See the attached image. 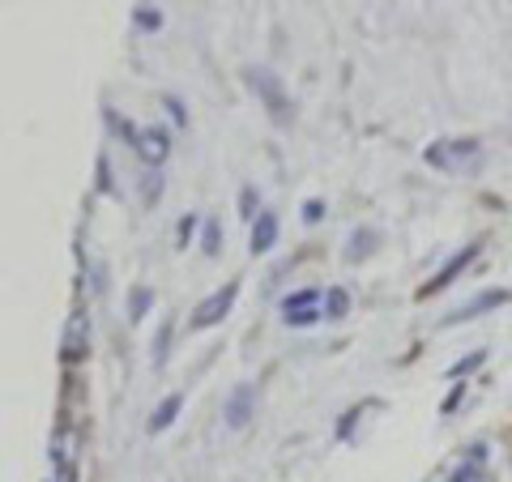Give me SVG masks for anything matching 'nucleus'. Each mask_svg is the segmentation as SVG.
Instances as JSON below:
<instances>
[{
  "instance_id": "4",
  "label": "nucleus",
  "mask_w": 512,
  "mask_h": 482,
  "mask_svg": "<svg viewBox=\"0 0 512 482\" xmlns=\"http://www.w3.org/2000/svg\"><path fill=\"white\" fill-rule=\"evenodd\" d=\"M133 146H137V154L141 158H146V163H163V158H167V133H158V128H141V133H133Z\"/></svg>"
},
{
  "instance_id": "7",
  "label": "nucleus",
  "mask_w": 512,
  "mask_h": 482,
  "mask_svg": "<svg viewBox=\"0 0 512 482\" xmlns=\"http://www.w3.org/2000/svg\"><path fill=\"white\" fill-rule=\"evenodd\" d=\"M252 406H256V389L252 384H239V389L231 393V401H227V423L231 427H248Z\"/></svg>"
},
{
  "instance_id": "8",
  "label": "nucleus",
  "mask_w": 512,
  "mask_h": 482,
  "mask_svg": "<svg viewBox=\"0 0 512 482\" xmlns=\"http://www.w3.org/2000/svg\"><path fill=\"white\" fill-rule=\"evenodd\" d=\"M252 90H261L265 94V103L274 107V120H286V99H282V90L274 82V73H265V69H252Z\"/></svg>"
},
{
  "instance_id": "3",
  "label": "nucleus",
  "mask_w": 512,
  "mask_h": 482,
  "mask_svg": "<svg viewBox=\"0 0 512 482\" xmlns=\"http://www.w3.org/2000/svg\"><path fill=\"white\" fill-rule=\"evenodd\" d=\"M474 158H478L474 141H436L427 150V163H436V167H470Z\"/></svg>"
},
{
  "instance_id": "13",
  "label": "nucleus",
  "mask_w": 512,
  "mask_h": 482,
  "mask_svg": "<svg viewBox=\"0 0 512 482\" xmlns=\"http://www.w3.org/2000/svg\"><path fill=\"white\" fill-rule=\"evenodd\" d=\"M346 308H350V299H346V291H325V316H329V320H338V316H346Z\"/></svg>"
},
{
  "instance_id": "6",
  "label": "nucleus",
  "mask_w": 512,
  "mask_h": 482,
  "mask_svg": "<svg viewBox=\"0 0 512 482\" xmlns=\"http://www.w3.org/2000/svg\"><path fill=\"white\" fill-rule=\"evenodd\" d=\"M474 256H478V244H470V248H461V252L453 256V261H448V265H444V269L436 273V278H431V282L423 286V295H436V291H444V286H448V282H453V278H457V273H461V269H466V265L474 261Z\"/></svg>"
},
{
  "instance_id": "9",
  "label": "nucleus",
  "mask_w": 512,
  "mask_h": 482,
  "mask_svg": "<svg viewBox=\"0 0 512 482\" xmlns=\"http://www.w3.org/2000/svg\"><path fill=\"white\" fill-rule=\"evenodd\" d=\"M86 333H90V329H86V316L77 312V316L69 320V329H64V359H69V363L86 355Z\"/></svg>"
},
{
  "instance_id": "20",
  "label": "nucleus",
  "mask_w": 512,
  "mask_h": 482,
  "mask_svg": "<svg viewBox=\"0 0 512 482\" xmlns=\"http://www.w3.org/2000/svg\"><path fill=\"white\" fill-rule=\"evenodd\" d=\"M192 227H197V218H184V222H180V239H188V235H192Z\"/></svg>"
},
{
  "instance_id": "2",
  "label": "nucleus",
  "mask_w": 512,
  "mask_h": 482,
  "mask_svg": "<svg viewBox=\"0 0 512 482\" xmlns=\"http://www.w3.org/2000/svg\"><path fill=\"white\" fill-rule=\"evenodd\" d=\"M235 295H239V282H227V286H222V291H214L210 299L201 303L197 312H192V329H210V325H218V320L231 312Z\"/></svg>"
},
{
  "instance_id": "5",
  "label": "nucleus",
  "mask_w": 512,
  "mask_h": 482,
  "mask_svg": "<svg viewBox=\"0 0 512 482\" xmlns=\"http://www.w3.org/2000/svg\"><path fill=\"white\" fill-rule=\"evenodd\" d=\"M73 461H77V431L64 427L52 444V474H73Z\"/></svg>"
},
{
  "instance_id": "19",
  "label": "nucleus",
  "mask_w": 512,
  "mask_h": 482,
  "mask_svg": "<svg viewBox=\"0 0 512 482\" xmlns=\"http://www.w3.org/2000/svg\"><path fill=\"white\" fill-rule=\"evenodd\" d=\"M205 252H218V227H214V222L205 227Z\"/></svg>"
},
{
  "instance_id": "12",
  "label": "nucleus",
  "mask_w": 512,
  "mask_h": 482,
  "mask_svg": "<svg viewBox=\"0 0 512 482\" xmlns=\"http://www.w3.org/2000/svg\"><path fill=\"white\" fill-rule=\"evenodd\" d=\"M504 299H508L504 291H487V295H478L474 303H466V308H461V312H457L453 320H474L478 312H487V308H500V303H504Z\"/></svg>"
},
{
  "instance_id": "10",
  "label": "nucleus",
  "mask_w": 512,
  "mask_h": 482,
  "mask_svg": "<svg viewBox=\"0 0 512 482\" xmlns=\"http://www.w3.org/2000/svg\"><path fill=\"white\" fill-rule=\"evenodd\" d=\"M278 244V218L274 214H256L252 222V252H269Z\"/></svg>"
},
{
  "instance_id": "15",
  "label": "nucleus",
  "mask_w": 512,
  "mask_h": 482,
  "mask_svg": "<svg viewBox=\"0 0 512 482\" xmlns=\"http://www.w3.org/2000/svg\"><path fill=\"white\" fill-rule=\"evenodd\" d=\"M150 308V291H133V299H128V312H133V320H141Z\"/></svg>"
},
{
  "instance_id": "1",
  "label": "nucleus",
  "mask_w": 512,
  "mask_h": 482,
  "mask_svg": "<svg viewBox=\"0 0 512 482\" xmlns=\"http://www.w3.org/2000/svg\"><path fill=\"white\" fill-rule=\"evenodd\" d=\"M325 316V295L320 291H299L282 299V320L286 325H312V320Z\"/></svg>"
},
{
  "instance_id": "18",
  "label": "nucleus",
  "mask_w": 512,
  "mask_h": 482,
  "mask_svg": "<svg viewBox=\"0 0 512 482\" xmlns=\"http://www.w3.org/2000/svg\"><path fill=\"white\" fill-rule=\"evenodd\" d=\"M320 214H325V205H320V201H308V205H303V222H320Z\"/></svg>"
},
{
  "instance_id": "11",
  "label": "nucleus",
  "mask_w": 512,
  "mask_h": 482,
  "mask_svg": "<svg viewBox=\"0 0 512 482\" xmlns=\"http://www.w3.org/2000/svg\"><path fill=\"white\" fill-rule=\"evenodd\" d=\"M180 406H184V397H180V393H171V397L163 401V406L154 410V419H150V431H167V427L175 423V414H180Z\"/></svg>"
},
{
  "instance_id": "17",
  "label": "nucleus",
  "mask_w": 512,
  "mask_h": 482,
  "mask_svg": "<svg viewBox=\"0 0 512 482\" xmlns=\"http://www.w3.org/2000/svg\"><path fill=\"white\" fill-rule=\"evenodd\" d=\"M478 363H483V355H470L466 363H453V372H448V376H466V372H474Z\"/></svg>"
},
{
  "instance_id": "16",
  "label": "nucleus",
  "mask_w": 512,
  "mask_h": 482,
  "mask_svg": "<svg viewBox=\"0 0 512 482\" xmlns=\"http://www.w3.org/2000/svg\"><path fill=\"white\" fill-rule=\"evenodd\" d=\"M133 18H137V26H146V30H158V26H163V18H158V13H150V9H137Z\"/></svg>"
},
{
  "instance_id": "14",
  "label": "nucleus",
  "mask_w": 512,
  "mask_h": 482,
  "mask_svg": "<svg viewBox=\"0 0 512 482\" xmlns=\"http://www.w3.org/2000/svg\"><path fill=\"white\" fill-rule=\"evenodd\" d=\"M372 231H363V235H350V248H346V261H359V256H367V252H372V248H367V244H372Z\"/></svg>"
}]
</instances>
